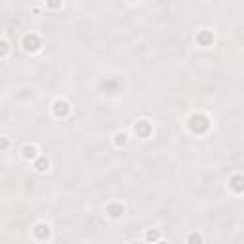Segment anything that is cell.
Segmentation results:
<instances>
[{
	"mask_svg": "<svg viewBox=\"0 0 244 244\" xmlns=\"http://www.w3.org/2000/svg\"><path fill=\"white\" fill-rule=\"evenodd\" d=\"M191 126H193L194 132H202V130L208 128V120H206L204 116H193V118H191Z\"/></svg>",
	"mask_w": 244,
	"mask_h": 244,
	"instance_id": "6da1fadb",
	"label": "cell"
},
{
	"mask_svg": "<svg viewBox=\"0 0 244 244\" xmlns=\"http://www.w3.org/2000/svg\"><path fill=\"white\" fill-rule=\"evenodd\" d=\"M34 233H36V237H38L40 240H44V238L50 237V227H48V225H36Z\"/></svg>",
	"mask_w": 244,
	"mask_h": 244,
	"instance_id": "7a4b0ae2",
	"label": "cell"
},
{
	"mask_svg": "<svg viewBox=\"0 0 244 244\" xmlns=\"http://www.w3.org/2000/svg\"><path fill=\"white\" fill-rule=\"evenodd\" d=\"M25 48H27V50H32V52L38 50V38H36L34 34L27 36V38H25Z\"/></svg>",
	"mask_w": 244,
	"mask_h": 244,
	"instance_id": "3957f363",
	"label": "cell"
},
{
	"mask_svg": "<svg viewBox=\"0 0 244 244\" xmlns=\"http://www.w3.org/2000/svg\"><path fill=\"white\" fill-rule=\"evenodd\" d=\"M54 107H55V109H54V111H55V115H61V116H65V115L69 113V105L65 103V101H57V103H55Z\"/></svg>",
	"mask_w": 244,
	"mask_h": 244,
	"instance_id": "277c9868",
	"label": "cell"
},
{
	"mask_svg": "<svg viewBox=\"0 0 244 244\" xmlns=\"http://www.w3.org/2000/svg\"><path fill=\"white\" fill-rule=\"evenodd\" d=\"M23 156L25 158H34L36 156V149L32 147V145H27V147L23 149Z\"/></svg>",
	"mask_w": 244,
	"mask_h": 244,
	"instance_id": "5b68a950",
	"label": "cell"
},
{
	"mask_svg": "<svg viewBox=\"0 0 244 244\" xmlns=\"http://www.w3.org/2000/svg\"><path fill=\"white\" fill-rule=\"evenodd\" d=\"M36 170H38V172H44V170H48V158H40L38 162H36Z\"/></svg>",
	"mask_w": 244,
	"mask_h": 244,
	"instance_id": "8992f818",
	"label": "cell"
},
{
	"mask_svg": "<svg viewBox=\"0 0 244 244\" xmlns=\"http://www.w3.org/2000/svg\"><path fill=\"white\" fill-rule=\"evenodd\" d=\"M122 212H124V208H122V206H111V208H109V214H111L113 217H118Z\"/></svg>",
	"mask_w": 244,
	"mask_h": 244,
	"instance_id": "52a82bcc",
	"label": "cell"
},
{
	"mask_svg": "<svg viewBox=\"0 0 244 244\" xmlns=\"http://www.w3.org/2000/svg\"><path fill=\"white\" fill-rule=\"evenodd\" d=\"M116 143H118V145L126 143V133H116Z\"/></svg>",
	"mask_w": 244,
	"mask_h": 244,
	"instance_id": "ba28073f",
	"label": "cell"
},
{
	"mask_svg": "<svg viewBox=\"0 0 244 244\" xmlns=\"http://www.w3.org/2000/svg\"><path fill=\"white\" fill-rule=\"evenodd\" d=\"M147 240H158V235L154 233V231H151V233L147 235Z\"/></svg>",
	"mask_w": 244,
	"mask_h": 244,
	"instance_id": "9c48e42d",
	"label": "cell"
},
{
	"mask_svg": "<svg viewBox=\"0 0 244 244\" xmlns=\"http://www.w3.org/2000/svg\"><path fill=\"white\" fill-rule=\"evenodd\" d=\"M6 52H8V44H6V42H0V54L4 55Z\"/></svg>",
	"mask_w": 244,
	"mask_h": 244,
	"instance_id": "30bf717a",
	"label": "cell"
},
{
	"mask_svg": "<svg viewBox=\"0 0 244 244\" xmlns=\"http://www.w3.org/2000/svg\"><path fill=\"white\" fill-rule=\"evenodd\" d=\"M189 240H191V242H200L202 238L198 237V235H191V237H189Z\"/></svg>",
	"mask_w": 244,
	"mask_h": 244,
	"instance_id": "8fae6325",
	"label": "cell"
},
{
	"mask_svg": "<svg viewBox=\"0 0 244 244\" xmlns=\"http://www.w3.org/2000/svg\"><path fill=\"white\" fill-rule=\"evenodd\" d=\"M48 4H50L52 8H57L59 4H61V0H48Z\"/></svg>",
	"mask_w": 244,
	"mask_h": 244,
	"instance_id": "7c38bea8",
	"label": "cell"
},
{
	"mask_svg": "<svg viewBox=\"0 0 244 244\" xmlns=\"http://www.w3.org/2000/svg\"><path fill=\"white\" fill-rule=\"evenodd\" d=\"M8 147V141L6 139H0V149H6Z\"/></svg>",
	"mask_w": 244,
	"mask_h": 244,
	"instance_id": "4fadbf2b",
	"label": "cell"
}]
</instances>
